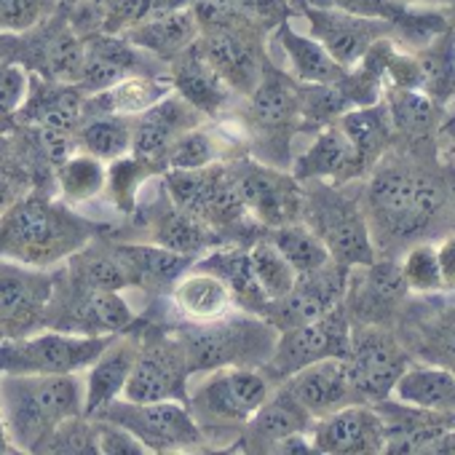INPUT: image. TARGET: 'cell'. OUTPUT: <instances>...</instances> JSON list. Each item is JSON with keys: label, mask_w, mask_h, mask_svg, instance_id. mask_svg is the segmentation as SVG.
Segmentation results:
<instances>
[{"label": "cell", "mask_w": 455, "mask_h": 455, "mask_svg": "<svg viewBox=\"0 0 455 455\" xmlns=\"http://www.w3.org/2000/svg\"><path fill=\"white\" fill-rule=\"evenodd\" d=\"M450 190L447 182L423 166L402 158L380 156L370 169V182L364 193V217L378 247L396 250L420 234L447 212Z\"/></svg>", "instance_id": "1"}, {"label": "cell", "mask_w": 455, "mask_h": 455, "mask_svg": "<svg viewBox=\"0 0 455 455\" xmlns=\"http://www.w3.org/2000/svg\"><path fill=\"white\" fill-rule=\"evenodd\" d=\"M54 188H28L0 212V258L54 268L89 244L105 228L78 214Z\"/></svg>", "instance_id": "2"}, {"label": "cell", "mask_w": 455, "mask_h": 455, "mask_svg": "<svg viewBox=\"0 0 455 455\" xmlns=\"http://www.w3.org/2000/svg\"><path fill=\"white\" fill-rule=\"evenodd\" d=\"M190 12L198 22L196 49L201 57L239 100L250 97L271 60V33L220 0H196Z\"/></svg>", "instance_id": "3"}, {"label": "cell", "mask_w": 455, "mask_h": 455, "mask_svg": "<svg viewBox=\"0 0 455 455\" xmlns=\"http://www.w3.org/2000/svg\"><path fill=\"white\" fill-rule=\"evenodd\" d=\"M0 415L20 452H41L49 434L84 415V383L68 375H0Z\"/></svg>", "instance_id": "4"}, {"label": "cell", "mask_w": 455, "mask_h": 455, "mask_svg": "<svg viewBox=\"0 0 455 455\" xmlns=\"http://www.w3.org/2000/svg\"><path fill=\"white\" fill-rule=\"evenodd\" d=\"M172 330L185 351L190 378L222 367H263L279 338L276 327L247 311H234L204 324L174 322Z\"/></svg>", "instance_id": "5"}, {"label": "cell", "mask_w": 455, "mask_h": 455, "mask_svg": "<svg viewBox=\"0 0 455 455\" xmlns=\"http://www.w3.org/2000/svg\"><path fill=\"white\" fill-rule=\"evenodd\" d=\"M239 121L250 134V153H255L263 164L287 169L292 164V140L303 132L300 81L268 60L258 86L250 97H244Z\"/></svg>", "instance_id": "6"}, {"label": "cell", "mask_w": 455, "mask_h": 455, "mask_svg": "<svg viewBox=\"0 0 455 455\" xmlns=\"http://www.w3.org/2000/svg\"><path fill=\"white\" fill-rule=\"evenodd\" d=\"M271 391L274 383L260 367H222L204 372V380L188 388L185 404L209 442H236Z\"/></svg>", "instance_id": "7"}, {"label": "cell", "mask_w": 455, "mask_h": 455, "mask_svg": "<svg viewBox=\"0 0 455 455\" xmlns=\"http://www.w3.org/2000/svg\"><path fill=\"white\" fill-rule=\"evenodd\" d=\"M300 222L324 242L332 260L354 268L378 258L364 209L343 193V185L327 180H303Z\"/></svg>", "instance_id": "8"}, {"label": "cell", "mask_w": 455, "mask_h": 455, "mask_svg": "<svg viewBox=\"0 0 455 455\" xmlns=\"http://www.w3.org/2000/svg\"><path fill=\"white\" fill-rule=\"evenodd\" d=\"M142 316L116 290H97L73 279L65 266L54 271V292L46 308V330L70 335H121L132 332Z\"/></svg>", "instance_id": "9"}, {"label": "cell", "mask_w": 455, "mask_h": 455, "mask_svg": "<svg viewBox=\"0 0 455 455\" xmlns=\"http://www.w3.org/2000/svg\"><path fill=\"white\" fill-rule=\"evenodd\" d=\"M86 44L68 20L65 6L22 33H0V60L25 68L30 76L76 84Z\"/></svg>", "instance_id": "10"}, {"label": "cell", "mask_w": 455, "mask_h": 455, "mask_svg": "<svg viewBox=\"0 0 455 455\" xmlns=\"http://www.w3.org/2000/svg\"><path fill=\"white\" fill-rule=\"evenodd\" d=\"M137 335V359L121 396L129 402H188L190 370L172 324L142 316Z\"/></svg>", "instance_id": "11"}, {"label": "cell", "mask_w": 455, "mask_h": 455, "mask_svg": "<svg viewBox=\"0 0 455 455\" xmlns=\"http://www.w3.org/2000/svg\"><path fill=\"white\" fill-rule=\"evenodd\" d=\"M116 335H70L41 330L0 340V375H68L84 372Z\"/></svg>", "instance_id": "12"}, {"label": "cell", "mask_w": 455, "mask_h": 455, "mask_svg": "<svg viewBox=\"0 0 455 455\" xmlns=\"http://www.w3.org/2000/svg\"><path fill=\"white\" fill-rule=\"evenodd\" d=\"M94 418L124 426L148 452H201L209 447L206 434L185 402H129L118 396Z\"/></svg>", "instance_id": "13"}, {"label": "cell", "mask_w": 455, "mask_h": 455, "mask_svg": "<svg viewBox=\"0 0 455 455\" xmlns=\"http://www.w3.org/2000/svg\"><path fill=\"white\" fill-rule=\"evenodd\" d=\"M228 174H231L247 212L266 228H279L300 220L303 209V182L279 166L263 164L250 156L225 158Z\"/></svg>", "instance_id": "14"}, {"label": "cell", "mask_w": 455, "mask_h": 455, "mask_svg": "<svg viewBox=\"0 0 455 455\" xmlns=\"http://www.w3.org/2000/svg\"><path fill=\"white\" fill-rule=\"evenodd\" d=\"M346 364L359 402L375 404L391 396L396 380L412 362L399 335H394L388 327L354 324Z\"/></svg>", "instance_id": "15"}, {"label": "cell", "mask_w": 455, "mask_h": 455, "mask_svg": "<svg viewBox=\"0 0 455 455\" xmlns=\"http://www.w3.org/2000/svg\"><path fill=\"white\" fill-rule=\"evenodd\" d=\"M351 327H354V322H351L346 306L340 303L322 319H314L308 324L279 332L274 354L260 370L276 386L284 378H290L292 372H298L314 362L332 359V356L346 359L348 348H351Z\"/></svg>", "instance_id": "16"}, {"label": "cell", "mask_w": 455, "mask_h": 455, "mask_svg": "<svg viewBox=\"0 0 455 455\" xmlns=\"http://www.w3.org/2000/svg\"><path fill=\"white\" fill-rule=\"evenodd\" d=\"M54 271L0 258V338H25L46 330Z\"/></svg>", "instance_id": "17"}, {"label": "cell", "mask_w": 455, "mask_h": 455, "mask_svg": "<svg viewBox=\"0 0 455 455\" xmlns=\"http://www.w3.org/2000/svg\"><path fill=\"white\" fill-rule=\"evenodd\" d=\"M348 276H351L348 266L330 260L322 268L298 276L292 290L276 300H268L260 316L279 332L322 319L324 314H330L343 303L348 290Z\"/></svg>", "instance_id": "18"}, {"label": "cell", "mask_w": 455, "mask_h": 455, "mask_svg": "<svg viewBox=\"0 0 455 455\" xmlns=\"http://www.w3.org/2000/svg\"><path fill=\"white\" fill-rule=\"evenodd\" d=\"M292 4H295V17L306 20L308 36L316 38L330 52V57L346 70L354 68L375 41L394 38V28L383 20H367L338 9H322V6L303 4V0H292Z\"/></svg>", "instance_id": "19"}, {"label": "cell", "mask_w": 455, "mask_h": 455, "mask_svg": "<svg viewBox=\"0 0 455 455\" xmlns=\"http://www.w3.org/2000/svg\"><path fill=\"white\" fill-rule=\"evenodd\" d=\"M86 54H84V68L76 81V86L92 97L97 92L110 89L121 78L129 76H153V78H169V65L156 60L153 54L142 52L140 46L129 44L124 36H110V33H97L84 38Z\"/></svg>", "instance_id": "20"}, {"label": "cell", "mask_w": 455, "mask_h": 455, "mask_svg": "<svg viewBox=\"0 0 455 455\" xmlns=\"http://www.w3.org/2000/svg\"><path fill=\"white\" fill-rule=\"evenodd\" d=\"M410 290L394 260H372L367 266H354L348 276V290L343 306L354 324H383L388 327L399 319Z\"/></svg>", "instance_id": "21"}, {"label": "cell", "mask_w": 455, "mask_h": 455, "mask_svg": "<svg viewBox=\"0 0 455 455\" xmlns=\"http://www.w3.org/2000/svg\"><path fill=\"white\" fill-rule=\"evenodd\" d=\"M161 182V180H158ZM134 220L142 225L145 231V242L161 244L177 255H188V258H201L214 247H222L220 236L212 231V228L198 220L196 214L180 209L164 190H158V198H153V204H145L134 209Z\"/></svg>", "instance_id": "22"}, {"label": "cell", "mask_w": 455, "mask_h": 455, "mask_svg": "<svg viewBox=\"0 0 455 455\" xmlns=\"http://www.w3.org/2000/svg\"><path fill=\"white\" fill-rule=\"evenodd\" d=\"M316 452L327 455H378L386 450V426L375 404H346L311 426Z\"/></svg>", "instance_id": "23"}, {"label": "cell", "mask_w": 455, "mask_h": 455, "mask_svg": "<svg viewBox=\"0 0 455 455\" xmlns=\"http://www.w3.org/2000/svg\"><path fill=\"white\" fill-rule=\"evenodd\" d=\"M204 121L206 118L193 105H188L177 92H172L158 105H153L150 110L132 118V148H129V153L137 158H148V161L166 169L164 158H166V150L172 148V142L182 132L196 129Z\"/></svg>", "instance_id": "24"}, {"label": "cell", "mask_w": 455, "mask_h": 455, "mask_svg": "<svg viewBox=\"0 0 455 455\" xmlns=\"http://www.w3.org/2000/svg\"><path fill=\"white\" fill-rule=\"evenodd\" d=\"M279 386H284L314 420H319L346 404L359 402L351 375H348V364H346V359H338V356L314 362V364L292 372L290 378H284Z\"/></svg>", "instance_id": "25"}, {"label": "cell", "mask_w": 455, "mask_h": 455, "mask_svg": "<svg viewBox=\"0 0 455 455\" xmlns=\"http://www.w3.org/2000/svg\"><path fill=\"white\" fill-rule=\"evenodd\" d=\"M314 418L295 402V396L284 386H274L268 399L255 410V415L242 426L236 444L231 450L242 452H271L274 444L290 434L311 431Z\"/></svg>", "instance_id": "26"}, {"label": "cell", "mask_w": 455, "mask_h": 455, "mask_svg": "<svg viewBox=\"0 0 455 455\" xmlns=\"http://www.w3.org/2000/svg\"><path fill=\"white\" fill-rule=\"evenodd\" d=\"M169 84L204 118H217L220 113L231 108L236 97L228 89V84L214 73V68L201 57V52L196 49V41L169 62Z\"/></svg>", "instance_id": "27"}, {"label": "cell", "mask_w": 455, "mask_h": 455, "mask_svg": "<svg viewBox=\"0 0 455 455\" xmlns=\"http://www.w3.org/2000/svg\"><path fill=\"white\" fill-rule=\"evenodd\" d=\"M137 327L132 332L116 335L105 346V351L89 364V375H86V386H84V415H89V418L100 415L110 402H116L124 394V386L129 380V372L134 367L137 348H140Z\"/></svg>", "instance_id": "28"}, {"label": "cell", "mask_w": 455, "mask_h": 455, "mask_svg": "<svg viewBox=\"0 0 455 455\" xmlns=\"http://www.w3.org/2000/svg\"><path fill=\"white\" fill-rule=\"evenodd\" d=\"M84 102L86 94L76 84L30 76L25 102L17 113V124L76 132L84 121Z\"/></svg>", "instance_id": "29"}, {"label": "cell", "mask_w": 455, "mask_h": 455, "mask_svg": "<svg viewBox=\"0 0 455 455\" xmlns=\"http://www.w3.org/2000/svg\"><path fill=\"white\" fill-rule=\"evenodd\" d=\"M292 174L303 182V180H327V182H354L359 177H364L356 153L346 137V132L335 124L319 129L311 140V145L292 158Z\"/></svg>", "instance_id": "30"}, {"label": "cell", "mask_w": 455, "mask_h": 455, "mask_svg": "<svg viewBox=\"0 0 455 455\" xmlns=\"http://www.w3.org/2000/svg\"><path fill=\"white\" fill-rule=\"evenodd\" d=\"M169 300H172V308L177 311L180 322H188V324L214 322V319H222L228 314L239 311L225 282L217 274H212L196 263L174 282Z\"/></svg>", "instance_id": "31"}, {"label": "cell", "mask_w": 455, "mask_h": 455, "mask_svg": "<svg viewBox=\"0 0 455 455\" xmlns=\"http://www.w3.org/2000/svg\"><path fill=\"white\" fill-rule=\"evenodd\" d=\"M118 258L129 268L132 287L148 295H169L174 282L196 263V258L177 255L153 242H113Z\"/></svg>", "instance_id": "32"}, {"label": "cell", "mask_w": 455, "mask_h": 455, "mask_svg": "<svg viewBox=\"0 0 455 455\" xmlns=\"http://www.w3.org/2000/svg\"><path fill=\"white\" fill-rule=\"evenodd\" d=\"M129 44L153 54L161 62H172L180 52H185L198 38V22L190 9L148 17L121 33Z\"/></svg>", "instance_id": "33"}, {"label": "cell", "mask_w": 455, "mask_h": 455, "mask_svg": "<svg viewBox=\"0 0 455 455\" xmlns=\"http://www.w3.org/2000/svg\"><path fill=\"white\" fill-rule=\"evenodd\" d=\"M169 78H153V76H129L113 84L105 92H97L86 97L84 102V118L94 116H124L134 118L153 105H158L166 94H172Z\"/></svg>", "instance_id": "34"}, {"label": "cell", "mask_w": 455, "mask_h": 455, "mask_svg": "<svg viewBox=\"0 0 455 455\" xmlns=\"http://www.w3.org/2000/svg\"><path fill=\"white\" fill-rule=\"evenodd\" d=\"M196 266L217 274L225 287L231 290L234 295V303L239 311H247V314H263L266 303H268V295L263 292L260 282L255 279L252 274V266H250V255H247V247H236V244H222V247H214L209 250L206 255H201L196 260Z\"/></svg>", "instance_id": "35"}, {"label": "cell", "mask_w": 455, "mask_h": 455, "mask_svg": "<svg viewBox=\"0 0 455 455\" xmlns=\"http://www.w3.org/2000/svg\"><path fill=\"white\" fill-rule=\"evenodd\" d=\"M271 38L290 60L292 76L300 84H335L346 76V68L338 65L316 38H311L308 33H298L292 28V20L282 22L271 33Z\"/></svg>", "instance_id": "36"}, {"label": "cell", "mask_w": 455, "mask_h": 455, "mask_svg": "<svg viewBox=\"0 0 455 455\" xmlns=\"http://www.w3.org/2000/svg\"><path fill=\"white\" fill-rule=\"evenodd\" d=\"M388 399L455 415V372L439 364H410Z\"/></svg>", "instance_id": "37"}, {"label": "cell", "mask_w": 455, "mask_h": 455, "mask_svg": "<svg viewBox=\"0 0 455 455\" xmlns=\"http://www.w3.org/2000/svg\"><path fill=\"white\" fill-rule=\"evenodd\" d=\"M338 126L346 132L362 172L370 174V169L380 161V156L388 153L394 137V126L388 121L386 105L375 102L367 108H354L338 118Z\"/></svg>", "instance_id": "38"}, {"label": "cell", "mask_w": 455, "mask_h": 455, "mask_svg": "<svg viewBox=\"0 0 455 455\" xmlns=\"http://www.w3.org/2000/svg\"><path fill=\"white\" fill-rule=\"evenodd\" d=\"M65 271L78 279L81 284L97 287V290H116L124 292L132 287L129 268L118 258L113 242L105 239V234L94 236L89 244H84L78 252H73L65 260Z\"/></svg>", "instance_id": "39"}, {"label": "cell", "mask_w": 455, "mask_h": 455, "mask_svg": "<svg viewBox=\"0 0 455 455\" xmlns=\"http://www.w3.org/2000/svg\"><path fill=\"white\" fill-rule=\"evenodd\" d=\"M420 92L439 108L455 100V30H442L426 46L415 49Z\"/></svg>", "instance_id": "40"}, {"label": "cell", "mask_w": 455, "mask_h": 455, "mask_svg": "<svg viewBox=\"0 0 455 455\" xmlns=\"http://www.w3.org/2000/svg\"><path fill=\"white\" fill-rule=\"evenodd\" d=\"M108 180V164L97 156L76 150L54 169V188L62 201L70 206H81L94 201L100 193H105Z\"/></svg>", "instance_id": "41"}, {"label": "cell", "mask_w": 455, "mask_h": 455, "mask_svg": "<svg viewBox=\"0 0 455 455\" xmlns=\"http://www.w3.org/2000/svg\"><path fill=\"white\" fill-rule=\"evenodd\" d=\"M76 148L110 164L132 148V118L124 116H94L84 118L76 129Z\"/></svg>", "instance_id": "42"}, {"label": "cell", "mask_w": 455, "mask_h": 455, "mask_svg": "<svg viewBox=\"0 0 455 455\" xmlns=\"http://www.w3.org/2000/svg\"><path fill=\"white\" fill-rule=\"evenodd\" d=\"M266 236L274 242V247L284 255V260L292 266V271L298 276L311 274V271H316V268H322L324 263L332 260L324 242L300 220L279 225V228H268Z\"/></svg>", "instance_id": "43"}, {"label": "cell", "mask_w": 455, "mask_h": 455, "mask_svg": "<svg viewBox=\"0 0 455 455\" xmlns=\"http://www.w3.org/2000/svg\"><path fill=\"white\" fill-rule=\"evenodd\" d=\"M164 172V166L148 161V158H137L132 153L110 161L108 166V180H105V193L110 198V204L121 212V214H134L137 209V196L142 190V185L153 177H158Z\"/></svg>", "instance_id": "44"}, {"label": "cell", "mask_w": 455, "mask_h": 455, "mask_svg": "<svg viewBox=\"0 0 455 455\" xmlns=\"http://www.w3.org/2000/svg\"><path fill=\"white\" fill-rule=\"evenodd\" d=\"M383 105H386L388 121L394 126V134L420 140L434 126L436 105L418 89H396V86H391Z\"/></svg>", "instance_id": "45"}, {"label": "cell", "mask_w": 455, "mask_h": 455, "mask_svg": "<svg viewBox=\"0 0 455 455\" xmlns=\"http://www.w3.org/2000/svg\"><path fill=\"white\" fill-rule=\"evenodd\" d=\"M415 351L428 359V364H439L455 372V308H436L431 316L418 324Z\"/></svg>", "instance_id": "46"}, {"label": "cell", "mask_w": 455, "mask_h": 455, "mask_svg": "<svg viewBox=\"0 0 455 455\" xmlns=\"http://www.w3.org/2000/svg\"><path fill=\"white\" fill-rule=\"evenodd\" d=\"M247 255H250L252 274L260 282L268 300H276V298H282V295H287L292 290L298 274L292 271V266L284 260V255L274 247V242L266 234L247 247Z\"/></svg>", "instance_id": "47"}, {"label": "cell", "mask_w": 455, "mask_h": 455, "mask_svg": "<svg viewBox=\"0 0 455 455\" xmlns=\"http://www.w3.org/2000/svg\"><path fill=\"white\" fill-rule=\"evenodd\" d=\"M225 148L228 142H220V137H214L209 129L196 126L182 132L172 148L166 150V169H201L217 161H225Z\"/></svg>", "instance_id": "48"}, {"label": "cell", "mask_w": 455, "mask_h": 455, "mask_svg": "<svg viewBox=\"0 0 455 455\" xmlns=\"http://www.w3.org/2000/svg\"><path fill=\"white\" fill-rule=\"evenodd\" d=\"M399 271H402L410 292L442 295L447 290L444 276H442V266H439V255H436V244H431V242L412 244L404 252V258L399 260Z\"/></svg>", "instance_id": "49"}, {"label": "cell", "mask_w": 455, "mask_h": 455, "mask_svg": "<svg viewBox=\"0 0 455 455\" xmlns=\"http://www.w3.org/2000/svg\"><path fill=\"white\" fill-rule=\"evenodd\" d=\"M41 452H46V455H100L97 420L89 415H73V418L62 420L44 442Z\"/></svg>", "instance_id": "50"}, {"label": "cell", "mask_w": 455, "mask_h": 455, "mask_svg": "<svg viewBox=\"0 0 455 455\" xmlns=\"http://www.w3.org/2000/svg\"><path fill=\"white\" fill-rule=\"evenodd\" d=\"M30 73L14 62L0 60V132H12L17 126V113L28 94Z\"/></svg>", "instance_id": "51"}, {"label": "cell", "mask_w": 455, "mask_h": 455, "mask_svg": "<svg viewBox=\"0 0 455 455\" xmlns=\"http://www.w3.org/2000/svg\"><path fill=\"white\" fill-rule=\"evenodd\" d=\"M60 9L57 0H0V33H22Z\"/></svg>", "instance_id": "52"}, {"label": "cell", "mask_w": 455, "mask_h": 455, "mask_svg": "<svg viewBox=\"0 0 455 455\" xmlns=\"http://www.w3.org/2000/svg\"><path fill=\"white\" fill-rule=\"evenodd\" d=\"M220 4L231 6L234 12L244 14L255 25L274 33L282 22L295 20V4L292 0H220Z\"/></svg>", "instance_id": "53"}, {"label": "cell", "mask_w": 455, "mask_h": 455, "mask_svg": "<svg viewBox=\"0 0 455 455\" xmlns=\"http://www.w3.org/2000/svg\"><path fill=\"white\" fill-rule=\"evenodd\" d=\"M97 420V444H100V455H145L148 450L140 444V439L126 431L124 426L105 420V418H94Z\"/></svg>", "instance_id": "54"}, {"label": "cell", "mask_w": 455, "mask_h": 455, "mask_svg": "<svg viewBox=\"0 0 455 455\" xmlns=\"http://www.w3.org/2000/svg\"><path fill=\"white\" fill-rule=\"evenodd\" d=\"M436 255H439L444 287H447V290H455V234L444 236V239L436 244Z\"/></svg>", "instance_id": "55"}, {"label": "cell", "mask_w": 455, "mask_h": 455, "mask_svg": "<svg viewBox=\"0 0 455 455\" xmlns=\"http://www.w3.org/2000/svg\"><path fill=\"white\" fill-rule=\"evenodd\" d=\"M271 452H282V455H303V452H316L314 442H311V431H298V434H290L284 439H279L274 444Z\"/></svg>", "instance_id": "56"}, {"label": "cell", "mask_w": 455, "mask_h": 455, "mask_svg": "<svg viewBox=\"0 0 455 455\" xmlns=\"http://www.w3.org/2000/svg\"><path fill=\"white\" fill-rule=\"evenodd\" d=\"M25 190H28V188L20 185L17 180H12V177H6V174H0V212H4L6 206H12Z\"/></svg>", "instance_id": "57"}, {"label": "cell", "mask_w": 455, "mask_h": 455, "mask_svg": "<svg viewBox=\"0 0 455 455\" xmlns=\"http://www.w3.org/2000/svg\"><path fill=\"white\" fill-rule=\"evenodd\" d=\"M447 190H450V204H447V214H450V231L455 234V169L447 180Z\"/></svg>", "instance_id": "58"}, {"label": "cell", "mask_w": 455, "mask_h": 455, "mask_svg": "<svg viewBox=\"0 0 455 455\" xmlns=\"http://www.w3.org/2000/svg\"><path fill=\"white\" fill-rule=\"evenodd\" d=\"M399 4H410V6H450L452 0H399Z\"/></svg>", "instance_id": "59"}, {"label": "cell", "mask_w": 455, "mask_h": 455, "mask_svg": "<svg viewBox=\"0 0 455 455\" xmlns=\"http://www.w3.org/2000/svg\"><path fill=\"white\" fill-rule=\"evenodd\" d=\"M57 4H62V6H68V4H78V0H57Z\"/></svg>", "instance_id": "60"}, {"label": "cell", "mask_w": 455, "mask_h": 455, "mask_svg": "<svg viewBox=\"0 0 455 455\" xmlns=\"http://www.w3.org/2000/svg\"><path fill=\"white\" fill-rule=\"evenodd\" d=\"M452 108H455V100H452Z\"/></svg>", "instance_id": "61"}, {"label": "cell", "mask_w": 455, "mask_h": 455, "mask_svg": "<svg viewBox=\"0 0 455 455\" xmlns=\"http://www.w3.org/2000/svg\"><path fill=\"white\" fill-rule=\"evenodd\" d=\"M0 340H4V338H0Z\"/></svg>", "instance_id": "62"}]
</instances>
